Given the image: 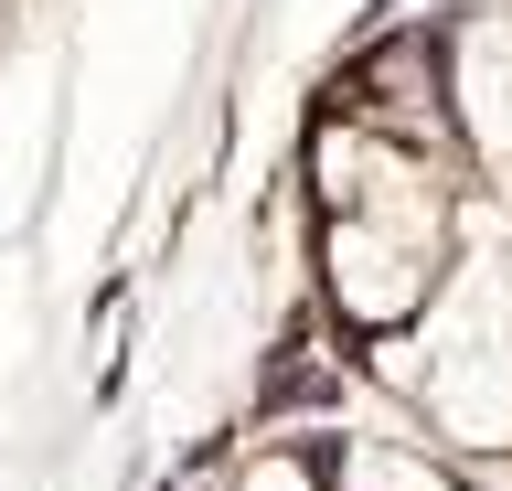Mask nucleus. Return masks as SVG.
Wrapping results in <instances>:
<instances>
[{"label":"nucleus","mask_w":512,"mask_h":491,"mask_svg":"<svg viewBox=\"0 0 512 491\" xmlns=\"http://www.w3.org/2000/svg\"><path fill=\"white\" fill-rule=\"evenodd\" d=\"M384 374L416 395L438 449L512 459V246L459 235V257L427 289V310L384 342Z\"/></svg>","instance_id":"1"},{"label":"nucleus","mask_w":512,"mask_h":491,"mask_svg":"<svg viewBox=\"0 0 512 491\" xmlns=\"http://www.w3.org/2000/svg\"><path fill=\"white\" fill-rule=\"evenodd\" d=\"M438 129L459 182L512 214V11H470L438 33Z\"/></svg>","instance_id":"2"},{"label":"nucleus","mask_w":512,"mask_h":491,"mask_svg":"<svg viewBox=\"0 0 512 491\" xmlns=\"http://www.w3.org/2000/svg\"><path fill=\"white\" fill-rule=\"evenodd\" d=\"M331 491H470V481H459L448 459H427L416 438H342Z\"/></svg>","instance_id":"3"},{"label":"nucleus","mask_w":512,"mask_h":491,"mask_svg":"<svg viewBox=\"0 0 512 491\" xmlns=\"http://www.w3.org/2000/svg\"><path fill=\"white\" fill-rule=\"evenodd\" d=\"M235 491H331V470H320L310 449H246V470H235Z\"/></svg>","instance_id":"4"}]
</instances>
